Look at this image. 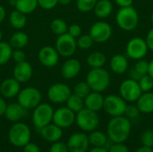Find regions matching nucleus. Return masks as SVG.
I'll return each instance as SVG.
<instances>
[{"mask_svg":"<svg viewBox=\"0 0 153 152\" xmlns=\"http://www.w3.org/2000/svg\"><path fill=\"white\" fill-rule=\"evenodd\" d=\"M5 16H6V11L4 7L0 4V23L3 22V21L5 19Z\"/></svg>","mask_w":153,"mask_h":152,"instance_id":"3c124183","label":"nucleus"},{"mask_svg":"<svg viewBox=\"0 0 153 152\" xmlns=\"http://www.w3.org/2000/svg\"><path fill=\"white\" fill-rule=\"evenodd\" d=\"M89 152H108V150H107L105 147H94Z\"/></svg>","mask_w":153,"mask_h":152,"instance_id":"603ef678","label":"nucleus"},{"mask_svg":"<svg viewBox=\"0 0 153 152\" xmlns=\"http://www.w3.org/2000/svg\"><path fill=\"white\" fill-rule=\"evenodd\" d=\"M66 145L69 152H86L90 145L88 135L83 133H75L70 136Z\"/></svg>","mask_w":153,"mask_h":152,"instance_id":"dca6fc26","label":"nucleus"},{"mask_svg":"<svg viewBox=\"0 0 153 152\" xmlns=\"http://www.w3.org/2000/svg\"><path fill=\"white\" fill-rule=\"evenodd\" d=\"M135 152H153L152 148L150 147H146V146H143L139 149H137Z\"/></svg>","mask_w":153,"mask_h":152,"instance_id":"864d4df0","label":"nucleus"},{"mask_svg":"<svg viewBox=\"0 0 153 152\" xmlns=\"http://www.w3.org/2000/svg\"><path fill=\"white\" fill-rule=\"evenodd\" d=\"M49 152H69L67 145L62 142H53L52 146L50 147Z\"/></svg>","mask_w":153,"mask_h":152,"instance_id":"37998d69","label":"nucleus"},{"mask_svg":"<svg viewBox=\"0 0 153 152\" xmlns=\"http://www.w3.org/2000/svg\"><path fill=\"white\" fill-rule=\"evenodd\" d=\"M41 92L35 87H26L17 95V102L26 110L35 108L41 103Z\"/></svg>","mask_w":153,"mask_h":152,"instance_id":"39448f33","label":"nucleus"},{"mask_svg":"<svg viewBox=\"0 0 153 152\" xmlns=\"http://www.w3.org/2000/svg\"><path fill=\"white\" fill-rule=\"evenodd\" d=\"M112 33V27L109 23L103 21H99L91 25L89 34L94 42L104 43L111 38Z\"/></svg>","mask_w":153,"mask_h":152,"instance_id":"ddd939ff","label":"nucleus"},{"mask_svg":"<svg viewBox=\"0 0 153 152\" xmlns=\"http://www.w3.org/2000/svg\"><path fill=\"white\" fill-rule=\"evenodd\" d=\"M86 82L89 84L92 91L101 93L105 91L110 85V74L103 67L91 68L86 76Z\"/></svg>","mask_w":153,"mask_h":152,"instance_id":"f03ea898","label":"nucleus"},{"mask_svg":"<svg viewBox=\"0 0 153 152\" xmlns=\"http://www.w3.org/2000/svg\"><path fill=\"white\" fill-rule=\"evenodd\" d=\"M148 74H150L153 79V60L151 62H149V71H148Z\"/></svg>","mask_w":153,"mask_h":152,"instance_id":"5fc2aeb1","label":"nucleus"},{"mask_svg":"<svg viewBox=\"0 0 153 152\" xmlns=\"http://www.w3.org/2000/svg\"><path fill=\"white\" fill-rule=\"evenodd\" d=\"M126 106V101L121 96L111 94L104 98L103 109L112 117L124 116Z\"/></svg>","mask_w":153,"mask_h":152,"instance_id":"6e6552de","label":"nucleus"},{"mask_svg":"<svg viewBox=\"0 0 153 152\" xmlns=\"http://www.w3.org/2000/svg\"><path fill=\"white\" fill-rule=\"evenodd\" d=\"M136 106L143 114L153 113V92H143L136 100Z\"/></svg>","mask_w":153,"mask_h":152,"instance_id":"5701e85b","label":"nucleus"},{"mask_svg":"<svg viewBox=\"0 0 153 152\" xmlns=\"http://www.w3.org/2000/svg\"><path fill=\"white\" fill-rule=\"evenodd\" d=\"M9 4L12 5V6H15V4H16V0H9Z\"/></svg>","mask_w":153,"mask_h":152,"instance_id":"4d7b16f0","label":"nucleus"},{"mask_svg":"<svg viewBox=\"0 0 153 152\" xmlns=\"http://www.w3.org/2000/svg\"><path fill=\"white\" fill-rule=\"evenodd\" d=\"M128 60L126 56L122 54H116L112 56L109 66L113 73L116 74H124L128 69Z\"/></svg>","mask_w":153,"mask_h":152,"instance_id":"4be33fe9","label":"nucleus"},{"mask_svg":"<svg viewBox=\"0 0 153 152\" xmlns=\"http://www.w3.org/2000/svg\"><path fill=\"white\" fill-rule=\"evenodd\" d=\"M138 83L140 85V88L143 92H149L152 91L153 89V79L150 74H145L143 75L139 80Z\"/></svg>","mask_w":153,"mask_h":152,"instance_id":"4c0bfd02","label":"nucleus"},{"mask_svg":"<svg viewBox=\"0 0 153 152\" xmlns=\"http://www.w3.org/2000/svg\"><path fill=\"white\" fill-rule=\"evenodd\" d=\"M66 107L74 111V113L79 112L84 108V99L74 93L70 95V97L66 100Z\"/></svg>","mask_w":153,"mask_h":152,"instance_id":"2f4dec72","label":"nucleus"},{"mask_svg":"<svg viewBox=\"0 0 153 152\" xmlns=\"http://www.w3.org/2000/svg\"><path fill=\"white\" fill-rule=\"evenodd\" d=\"M55 48L56 49L59 56L64 57H70L75 53L77 49L76 39L69 35L67 32L57 36V39L55 42Z\"/></svg>","mask_w":153,"mask_h":152,"instance_id":"9d476101","label":"nucleus"},{"mask_svg":"<svg viewBox=\"0 0 153 152\" xmlns=\"http://www.w3.org/2000/svg\"><path fill=\"white\" fill-rule=\"evenodd\" d=\"M107 62V56L104 53L95 51L91 53L87 57V64L91 68H100L105 65Z\"/></svg>","mask_w":153,"mask_h":152,"instance_id":"c85d7f7f","label":"nucleus"},{"mask_svg":"<svg viewBox=\"0 0 153 152\" xmlns=\"http://www.w3.org/2000/svg\"><path fill=\"white\" fill-rule=\"evenodd\" d=\"M0 90L1 95L4 98L13 99L17 97L18 93L21 90V82H19L13 77L4 79L0 83Z\"/></svg>","mask_w":153,"mask_h":152,"instance_id":"6ab92c4d","label":"nucleus"},{"mask_svg":"<svg viewBox=\"0 0 153 152\" xmlns=\"http://www.w3.org/2000/svg\"><path fill=\"white\" fill-rule=\"evenodd\" d=\"M98 0H76V7L82 13H89L92 11Z\"/></svg>","mask_w":153,"mask_h":152,"instance_id":"e433bc0d","label":"nucleus"},{"mask_svg":"<svg viewBox=\"0 0 153 152\" xmlns=\"http://www.w3.org/2000/svg\"><path fill=\"white\" fill-rule=\"evenodd\" d=\"M131 130V121L125 116L112 117L107 127L108 136L114 143H124L129 138Z\"/></svg>","mask_w":153,"mask_h":152,"instance_id":"f257e3e1","label":"nucleus"},{"mask_svg":"<svg viewBox=\"0 0 153 152\" xmlns=\"http://www.w3.org/2000/svg\"><path fill=\"white\" fill-rule=\"evenodd\" d=\"M12 59L16 63H21L23 61H26V55L22 49H14L12 54Z\"/></svg>","mask_w":153,"mask_h":152,"instance_id":"c03bdc74","label":"nucleus"},{"mask_svg":"<svg viewBox=\"0 0 153 152\" xmlns=\"http://www.w3.org/2000/svg\"><path fill=\"white\" fill-rule=\"evenodd\" d=\"M23 152H40V150L37 144L29 142L23 146Z\"/></svg>","mask_w":153,"mask_h":152,"instance_id":"49530a36","label":"nucleus"},{"mask_svg":"<svg viewBox=\"0 0 153 152\" xmlns=\"http://www.w3.org/2000/svg\"><path fill=\"white\" fill-rule=\"evenodd\" d=\"M25 112H26V109L23 108L18 102L11 103L7 105L4 116L9 121L16 123L24 116Z\"/></svg>","mask_w":153,"mask_h":152,"instance_id":"b1692460","label":"nucleus"},{"mask_svg":"<svg viewBox=\"0 0 153 152\" xmlns=\"http://www.w3.org/2000/svg\"><path fill=\"white\" fill-rule=\"evenodd\" d=\"M38 4L44 10H52L57 5L58 0H38Z\"/></svg>","mask_w":153,"mask_h":152,"instance_id":"a19ab883","label":"nucleus"},{"mask_svg":"<svg viewBox=\"0 0 153 152\" xmlns=\"http://www.w3.org/2000/svg\"><path fill=\"white\" fill-rule=\"evenodd\" d=\"M119 93L126 102L132 103L136 102L143 91L140 88L138 81L129 78L121 82L119 86Z\"/></svg>","mask_w":153,"mask_h":152,"instance_id":"1a4fd4ad","label":"nucleus"},{"mask_svg":"<svg viewBox=\"0 0 153 152\" xmlns=\"http://www.w3.org/2000/svg\"><path fill=\"white\" fill-rule=\"evenodd\" d=\"M40 134L42 138L48 142H58L63 136L62 128L55 124H49L40 129Z\"/></svg>","mask_w":153,"mask_h":152,"instance_id":"412c9836","label":"nucleus"},{"mask_svg":"<svg viewBox=\"0 0 153 152\" xmlns=\"http://www.w3.org/2000/svg\"><path fill=\"white\" fill-rule=\"evenodd\" d=\"M89 142L93 147H105L108 142L107 135L100 131H92L88 135Z\"/></svg>","mask_w":153,"mask_h":152,"instance_id":"7c9ffc66","label":"nucleus"},{"mask_svg":"<svg viewBox=\"0 0 153 152\" xmlns=\"http://www.w3.org/2000/svg\"><path fill=\"white\" fill-rule=\"evenodd\" d=\"M151 21H152V23L153 24V12L152 13V14H151Z\"/></svg>","mask_w":153,"mask_h":152,"instance_id":"bf43d9fd","label":"nucleus"},{"mask_svg":"<svg viewBox=\"0 0 153 152\" xmlns=\"http://www.w3.org/2000/svg\"><path fill=\"white\" fill-rule=\"evenodd\" d=\"M2 39H3V33H2V30H0V41H2Z\"/></svg>","mask_w":153,"mask_h":152,"instance_id":"13d9d810","label":"nucleus"},{"mask_svg":"<svg viewBox=\"0 0 153 152\" xmlns=\"http://www.w3.org/2000/svg\"><path fill=\"white\" fill-rule=\"evenodd\" d=\"M140 113L141 112L136 105H127L125 111V116H126L128 119H135L140 116Z\"/></svg>","mask_w":153,"mask_h":152,"instance_id":"ea45409f","label":"nucleus"},{"mask_svg":"<svg viewBox=\"0 0 153 152\" xmlns=\"http://www.w3.org/2000/svg\"><path fill=\"white\" fill-rule=\"evenodd\" d=\"M32 74H33L32 66L29 62L26 61L16 64L13 70V78L16 79L21 83L29 82L31 79Z\"/></svg>","mask_w":153,"mask_h":152,"instance_id":"f3484780","label":"nucleus"},{"mask_svg":"<svg viewBox=\"0 0 153 152\" xmlns=\"http://www.w3.org/2000/svg\"><path fill=\"white\" fill-rule=\"evenodd\" d=\"M9 22L13 29L22 30L25 27L27 23V17L26 14L22 13L18 10H13L9 15Z\"/></svg>","mask_w":153,"mask_h":152,"instance_id":"bb28decb","label":"nucleus"},{"mask_svg":"<svg viewBox=\"0 0 153 152\" xmlns=\"http://www.w3.org/2000/svg\"><path fill=\"white\" fill-rule=\"evenodd\" d=\"M76 43H77V47L86 50L92 47L94 41L90 34H83V35L82 34L80 37L77 38Z\"/></svg>","mask_w":153,"mask_h":152,"instance_id":"c9c22d12","label":"nucleus"},{"mask_svg":"<svg viewBox=\"0 0 153 152\" xmlns=\"http://www.w3.org/2000/svg\"><path fill=\"white\" fill-rule=\"evenodd\" d=\"M138 12L132 6L121 7L116 13V22L117 26L126 30H134L139 23Z\"/></svg>","mask_w":153,"mask_h":152,"instance_id":"7ed1b4c3","label":"nucleus"},{"mask_svg":"<svg viewBox=\"0 0 153 152\" xmlns=\"http://www.w3.org/2000/svg\"><path fill=\"white\" fill-rule=\"evenodd\" d=\"M82 69L81 62L75 58L67 59L61 66V75L65 80H71L78 76Z\"/></svg>","mask_w":153,"mask_h":152,"instance_id":"a211bd4d","label":"nucleus"},{"mask_svg":"<svg viewBox=\"0 0 153 152\" xmlns=\"http://www.w3.org/2000/svg\"><path fill=\"white\" fill-rule=\"evenodd\" d=\"M83 99H84V108L95 112L103 109L104 97L101 95L100 92L91 90Z\"/></svg>","mask_w":153,"mask_h":152,"instance_id":"aec40b11","label":"nucleus"},{"mask_svg":"<svg viewBox=\"0 0 153 152\" xmlns=\"http://www.w3.org/2000/svg\"><path fill=\"white\" fill-rule=\"evenodd\" d=\"M141 142L143 146L146 147H153V131L151 129H147L143 132L141 136Z\"/></svg>","mask_w":153,"mask_h":152,"instance_id":"58836bf2","label":"nucleus"},{"mask_svg":"<svg viewBox=\"0 0 153 152\" xmlns=\"http://www.w3.org/2000/svg\"><path fill=\"white\" fill-rule=\"evenodd\" d=\"M0 95H1V90H0Z\"/></svg>","mask_w":153,"mask_h":152,"instance_id":"052dcab7","label":"nucleus"},{"mask_svg":"<svg viewBox=\"0 0 153 152\" xmlns=\"http://www.w3.org/2000/svg\"><path fill=\"white\" fill-rule=\"evenodd\" d=\"M67 33L69 35H71L72 37L77 39L78 37H80L82 35V27L79 24H71L70 26H68L67 29Z\"/></svg>","mask_w":153,"mask_h":152,"instance_id":"79ce46f5","label":"nucleus"},{"mask_svg":"<svg viewBox=\"0 0 153 152\" xmlns=\"http://www.w3.org/2000/svg\"><path fill=\"white\" fill-rule=\"evenodd\" d=\"M152 148H153V147H152Z\"/></svg>","mask_w":153,"mask_h":152,"instance_id":"680f3d73","label":"nucleus"},{"mask_svg":"<svg viewBox=\"0 0 153 152\" xmlns=\"http://www.w3.org/2000/svg\"><path fill=\"white\" fill-rule=\"evenodd\" d=\"M91 91L89 84L85 82H79L78 83H76L74 87V94L84 99L90 92Z\"/></svg>","mask_w":153,"mask_h":152,"instance_id":"f704fd0d","label":"nucleus"},{"mask_svg":"<svg viewBox=\"0 0 153 152\" xmlns=\"http://www.w3.org/2000/svg\"><path fill=\"white\" fill-rule=\"evenodd\" d=\"M6 108H7V104H6L5 100L3 98L0 97V116L4 115Z\"/></svg>","mask_w":153,"mask_h":152,"instance_id":"8fccbe9b","label":"nucleus"},{"mask_svg":"<svg viewBox=\"0 0 153 152\" xmlns=\"http://www.w3.org/2000/svg\"><path fill=\"white\" fill-rule=\"evenodd\" d=\"M75 113L66 108H59L54 111L53 123L60 128H69L75 122Z\"/></svg>","mask_w":153,"mask_h":152,"instance_id":"4468645a","label":"nucleus"},{"mask_svg":"<svg viewBox=\"0 0 153 152\" xmlns=\"http://www.w3.org/2000/svg\"><path fill=\"white\" fill-rule=\"evenodd\" d=\"M13 48L5 41H0V65H4L12 59Z\"/></svg>","mask_w":153,"mask_h":152,"instance_id":"473e14b6","label":"nucleus"},{"mask_svg":"<svg viewBox=\"0 0 153 152\" xmlns=\"http://www.w3.org/2000/svg\"><path fill=\"white\" fill-rule=\"evenodd\" d=\"M67 29L68 26L65 21H64L61 18H56L50 22V30L56 36H60L62 34L66 33Z\"/></svg>","mask_w":153,"mask_h":152,"instance_id":"72a5a7b5","label":"nucleus"},{"mask_svg":"<svg viewBox=\"0 0 153 152\" xmlns=\"http://www.w3.org/2000/svg\"><path fill=\"white\" fill-rule=\"evenodd\" d=\"M39 6L38 0H16L15 9L24 14L33 13Z\"/></svg>","mask_w":153,"mask_h":152,"instance_id":"c756f323","label":"nucleus"},{"mask_svg":"<svg viewBox=\"0 0 153 152\" xmlns=\"http://www.w3.org/2000/svg\"><path fill=\"white\" fill-rule=\"evenodd\" d=\"M115 3L121 7H128V6H132L134 0H115Z\"/></svg>","mask_w":153,"mask_h":152,"instance_id":"09e8293b","label":"nucleus"},{"mask_svg":"<svg viewBox=\"0 0 153 152\" xmlns=\"http://www.w3.org/2000/svg\"><path fill=\"white\" fill-rule=\"evenodd\" d=\"M54 109L48 103H40L32 112V123L38 129H41L44 126L49 125L53 120Z\"/></svg>","mask_w":153,"mask_h":152,"instance_id":"0eeeda50","label":"nucleus"},{"mask_svg":"<svg viewBox=\"0 0 153 152\" xmlns=\"http://www.w3.org/2000/svg\"><path fill=\"white\" fill-rule=\"evenodd\" d=\"M75 122L79 128L83 132H92L99 126L100 118L97 112L83 108L76 113Z\"/></svg>","mask_w":153,"mask_h":152,"instance_id":"423d86ee","label":"nucleus"},{"mask_svg":"<svg viewBox=\"0 0 153 152\" xmlns=\"http://www.w3.org/2000/svg\"><path fill=\"white\" fill-rule=\"evenodd\" d=\"M145 41L147 43V46H148L149 50L153 51V28H152L148 31L147 36H146V39H145Z\"/></svg>","mask_w":153,"mask_h":152,"instance_id":"de8ad7c7","label":"nucleus"},{"mask_svg":"<svg viewBox=\"0 0 153 152\" xmlns=\"http://www.w3.org/2000/svg\"><path fill=\"white\" fill-rule=\"evenodd\" d=\"M9 43L14 49H22L29 43V36L22 30L16 31L11 36Z\"/></svg>","mask_w":153,"mask_h":152,"instance_id":"a878e982","label":"nucleus"},{"mask_svg":"<svg viewBox=\"0 0 153 152\" xmlns=\"http://www.w3.org/2000/svg\"><path fill=\"white\" fill-rule=\"evenodd\" d=\"M71 94L72 90L70 87L63 82H56L51 85L47 92L48 99L55 104H62L66 102Z\"/></svg>","mask_w":153,"mask_h":152,"instance_id":"f8f14e48","label":"nucleus"},{"mask_svg":"<svg viewBox=\"0 0 153 152\" xmlns=\"http://www.w3.org/2000/svg\"><path fill=\"white\" fill-rule=\"evenodd\" d=\"M149 71V62L143 59L137 60L136 64L134 65V68L131 70L130 73V78L138 81L143 75H145L148 73Z\"/></svg>","mask_w":153,"mask_h":152,"instance_id":"cd10ccee","label":"nucleus"},{"mask_svg":"<svg viewBox=\"0 0 153 152\" xmlns=\"http://www.w3.org/2000/svg\"><path fill=\"white\" fill-rule=\"evenodd\" d=\"M149 51L145 39L136 37L131 39L126 47V55L129 58L134 60H140L145 57Z\"/></svg>","mask_w":153,"mask_h":152,"instance_id":"9b49d317","label":"nucleus"},{"mask_svg":"<svg viewBox=\"0 0 153 152\" xmlns=\"http://www.w3.org/2000/svg\"><path fill=\"white\" fill-rule=\"evenodd\" d=\"M31 137L29 126L24 123L16 122L9 130V142L15 147H23L30 142Z\"/></svg>","mask_w":153,"mask_h":152,"instance_id":"20e7f679","label":"nucleus"},{"mask_svg":"<svg viewBox=\"0 0 153 152\" xmlns=\"http://www.w3.org/2000/svg\"><path fill=\"white\" fill-rule=\"evenodd\" d=\"M72 0H58V4H62V5H67L71 3Z\"/></svg>","mask_w":153,"mask_h":152,"instance_id":"6e6d98bb","label":"nucleus"},{"mask_svg":"<svg viewBox=\"0 0 153 152\" xmlns=\"http://www.w3.org/2000/svg\"><path fill=\"white\" fill-rule=\"evenodd\" d=\"M108 152H129V149L124 143H114L109 147Z\"/></svg>","mask_w":153,"mask_h":152,"instance_id":"a18cd8bd","label":"nucleus"},{"mask_svg":"<svg viewBox=\"0 0 153 152\" xmlns=\"http://www.w3.org/2000/svg\"><path fill=\"white\" fill-rule=\"evenodd\" d=\"M93 11L98 18L105 19L111 14L113 4L110 0H98Z\"/></svg>","mask_w":153,"mask_h":152,"instance_id":"393cba45","label":"nucleus"},{"mask_svg":"<svg viewBox=\"0 0 153 152\" xmlns=\"http://www.w3.org/2000/svg\"><path fill=\"white\" fill-rule=\"evenodd\" d=\"M39 60L40 64L48 68L55 67L59 62V54L56 49L50 46H44L39 51Z\"/></svg>","mask_w":153,"mask_h":152,"instance_id":"2eb2a0df","label":"nucleus"}]
</instances>
